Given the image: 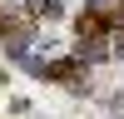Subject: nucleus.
Here are the masks:
<instances>
[{
  "label": "nucleus",
  "instance_id": "obj_1",
  "mask_svg": "<svg viewBox=\"0 0 124 119\" xmlns=\"http://www.w3.org/2000/svg\"><path fill=\"white\" fill-rule=\"evenodd\" d=\"M109 20H114V15H104V10H85V15L75 20V30H79V40H94V35L109 30Z\"/></svg>",
  "mask_w": 124,
  "mask_h": 119
},
{
  "label": "nucleus",
  "instance_id": "obj_2",
  "mask_svg": "<svg viewBox=\"0 0 124 119\" xmlns=\"http://www.w3.org/2000/svg\"><path fill=\"white\" fill-rule=\"evenodd\" d=\"M75 60H79V65L89 69V65H104V60H109V50L99 45V35H94V40H79V50H75Z\"/></svg>",
  "mask_w": 124,
  "mask_h": 119
}]
</instances>
